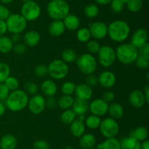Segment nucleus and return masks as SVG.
I'll return each mask as SVG.
<instances>
[{"instance_id":"54","label":"nucleus","mask_w":149,"mask_h":149,"mask_svg":"<svg viewBox=\"0 0 149 149\" xmlns=\"http://www.w3.org/2000/svg\"><path fill=\"white\" fill-rule=\"evenodd\" d=\"M7 32V25L5 20H0V36L4 35V34Z\"/></svg>"},{"instance_id":"14","label":"nucleus","mask_w":149,"mask_h":149,"mask_svg":"<svg viewBox=\"0 0 149 149\" xmlns=\"http://www.w3.org/2000/svg\"><path fill=\"white\" fill-rule=\"evenodd\" d=\"M148 34L145 29L140 28L133 32L131 37L130 43L136 48H139L148 42Z\"/></svg>"},{"instance_id":"44","label":"nucleus","mask_w":149,"mask_h":149,"mask_svg":"<svg viewBox=\"0 0 149 149\" xmlns=\"http://www.w3.org/2000/svg\"><path fill=\"white\" fill-rule=\"evenodd\" d=\"M111 8L115 13H120L124 9L125 4L121 0H112L111 1Z\"/></svg>"},{"instance_id":"57","label":"nucleus","mask_w":149,"mask_h":149,"mask_svg":"<svg viewBox=\"0 0 149 149\" xmlns=\"http://www.w3.org/2000/svg\"><path fill=\"white\" fill-rule=\"evenodd\" d=\"M141 149H149V141L148 139L141 143Z\"/></svg>"},{"instance_id":"22","label":"nucleus","mask_w":149,"mask_h":149,"mask_svg":"<svg viewBox=\"0 0 149 149\" xmlns=\"http://www.w3.org/2000/svg\"><path fill=\"white\" fill-rule=\"evenodd\" d=\"M72 110L77 115H84L89 110V102L86 100L77 98L74 99L72 105Z\"/></svg>"},{"instance_id":"30","label":"nucleus","mask_w":149,"mask_h":149,"mask_svg":"<svg viewBox=\"0 0 149 149\" xmlns=\"http://www.w3.org/2000/svg\"><path fill=\"white\" fill-rule=\"evenodd\" d=\"M98 149H121L120 142L119 140L113 138H108L97 145Z\"/></svg>"},{"instance_id":"8","label":"nucleus","mask_w":149,"mask_h":149,"mask_svg":"<svg viewBox=\"0 0 149 149\" xmlns=\"http://www.w3.org/2000/svg\"><path fill=\"white\" fill-rule=\"evenodd\" d=\"M97 60L103 67L107 68L111 67L116 60V51L109 45L100 46V50L97 52Z\"/></svg>"},{"instance_id":"5","label":"nucleus","mask_w":149,"mask_h":149,"mask_svg":"<svg viewBox=\"0 0 149 149\" xmlns=\"http://www.w3.org/2000/svg\"><path fill=\"white\" fill-rule=\"evenodd\" d=\"M76 61L79 71L87 75L93 74L97 69V60L91 53L81 54Z\"/></svg>"},{"instance_id":"49","label":"nucleus","mask_w":149,"mask_h":149,"mask_svg":"<svg viewBox=\"0 0 149 149\" xmlns=\"http://www.w3.org/2000/svg\"><path fill=\"white\" fill-rule=\"evenodd\" d=\"M13 51H14L15 53L17 54V55H22L26 51V45L23 43H16L15 45H13Z\"/></svg>"},{"instance_id":"45","label":"nucleus","mask_w":149,"mask_h":149,"mask_svg":"<svg viewBox=\"0 0 149 149\" xmlns=\"http://www.w3.org/2000/svg\"><path fill=\"white\" fill-rule=\"evenodd\" d=\"M34 73L39 77H45L48 74L47 66L45 64H39L34 68Z\"/></svg>"},{"instance_id":"18","label":"nucleus","mask_w":149,"mask_h":149,"mask_svg":"<svg viewBox=\"0 0 149 149\" xmlns=\"http://www.w3.org/2000/svg\"><path fill=\"white\" fill-rule=\"evenodd\" d=\"M57 90L58 87L54 80H46L42 82L41 85V91L42 93L47 97L55 96L57 93Z\"/></svg>"},{"instance_id":"20","label":"nucleus","mask_w":149,"mask_h":149,"mask_svg":"<svg viewBox=\"0 0 149 149\" xmlns=\"http://www.w3.org/2000/svg\"><path fill=\"white\" fill-rule=\"evenodd\" d=\"M65 30L63 20H54L48 27L49 34L52 37H60L64 33Z\"/></svg>"},{"instance_id":"35","label":"nucleus","mask_w":149,"mask_h":149,"mask_svg":"<svg viewBox=\"0 0 149 149\" xmlns=\"http://www.w3.org/2000/svg\"><path fill=\"white\" fill-rule=\"evenodd\" d=\"M77 38L79 42H82V43H85V42H87L89 40H90L91 34H90L88 28L83 27L78 29L77 33Z\"/></svg>"},{"instance_id":"42","label":"nucleus","mask_w":149,"mask_h":149,"mask_svg":"<svg viewBox=\"0 0 149 149\" xmlns=\"http://www.w3.org/2000/svg\"><path fill=\"white\" fill-rule=\"evenodd\" d=\"M87 48L91 54L97 53L100 48V45L95 39H90L87 42Z\"/></svg>"},{"instance_id":"26","label":"nucleus","mask_w":149,"mask_h":149,"mask_svg":"<svg viewBox=\"0 0 149 149\" xmlns=\"http://www.w3.org/2000/svg\"><path fill=\"white\" fill-rule=\"evenodd\" d=\"M80 146L83 149H90L96 145V138L93 134H84L79 140Z\"/></svg>"},{"instance_id":"63","label":"nucleus","mask_w":149,"mask_h":149,"mask_svg":"<svg viewBox=\"0 0 149 149\" xmlns=\"http://www.w3.org/2000/svg\"><path fill=\"white\" fill-rule=\"evenodd\" d=\"M23 1V3L25 2H28V1H33V0H22Z\"/></svg>"},{"instance_id":"58","label":"nucleus","mask_w":149,"mask_h":149,"mask_svg":"<svg viewBox=\"0 0 149 149\" xmlns=\"http://www.w3.org/2000/svg\"><path fill=\"white\" fill-rule=\"evenodd\" d=\"M6 111V105L0 101V117L2 116Z\"/></svg>"},{"instance_id":"25","label":"nucleus","mask_w":149,"mask_h":149,"mask_svg":"<svg viewBox=\"0 0 149 149\" xmlns=\"http://www.w3.org/2000/svg\"><path fill=\"white\" fill-rule=\"evenodd\" d=\"M108 112L110 115L111 118L115 120L119 119V118H122L124 115V108L122 105L118 102H111L109 105Z\"/></svg>"},{"instance_id":"53","label":"nucleus","mask_w":149,"mask_h":149,"mask_svg":"<svg viewBox=\"0 0 149 149\" xmlns=\"http://www.w3.org/2000/svg\"><path fill=\"white\" fill-rule=\"evenodd\" d=\"M138 54H141V55H146L149 56V44L147 42L142 47L139 48L138 49Z\"/></svg>"},{"instance_id":"4","label":"nucleus","mask_w":149,"mask_h":149,"mask_svg":"<svg viewBox=\"0 0 149 149\" xmlns=\"http://www.w3.org/2000/svg\"><path fill=\"white\" fill-rule=\"evenodd\" d=\"M116 59L124 64L135 63L138 56V48L130 43H123L117 47L116 51Z\"/></svg>"},{"instance_id":"38","label":"nucleus","mask_w":149,"mask_h":149,"mask_svg":"<svg viewBox=\"0 0 149 149\" xmlns=\"http://www.w3.org/2000/svg\"><path fill=\"white\" fill-rule=\"evenodd\" d=\"M126 4L130 11L132 13H138L142 9L143 2V0H129Z\"/></svg>"},{"instance_id":"62","label":"nucleus","mask_w":149,"mask_h":149,"mask_svg":"<svg viewBox=\"0 0 149 149\" xmlns=\"http://www.w3.org/2000/svg\"><path fill=\"white\" fill-rule=\"evenodd\" d=\"M121 1H122V2H123L124 4H127V1H129V0H121Z\"/></svg>"},{"instance_id":"27","label":"nucleus","mask_w":149,"mask_h":149,"mask_svg":"<svg viewBox=\"0 0 149 149\" xmlns=\"http://www.w3.org/2000/svg\"><path fill=\"white\" fill-rule=\"evenodd\" d=\"M120 145L121 149H141V142L129 136L122 139Z\"/></svg>"},{"instance_id":"64","label":"nucleus","mask_w":149,"mask_h":149,"mask_svg":"<svg viewBox=\"0 0 149 149\" xmlns=\"http://www.w3.org/2000/svg\"><path fill=\"white\" fill-rule=\"evenodd\" d=\"M90 149H98V148H97V147H93V148H90Z\"/></svg>"},{"instance_id":"10","label":"nucleus","mask_w":149,"mask_h":149,"mask_svg":"<svg viewBox=\"0 0 149 149\" xmlns=\"http://www.w3.org/2000/svg\"><path fill=\"white\" fill-rule=\"evenodd\" d=\"M41 12V7L36 1L25 2L21 7V15L27 21H33L39 18Z\"/></svg>"},{"instance_id":"29","label":"nucleus","mask_w":149,"mask_h":149,"mask_svg":"<svg viewBox=\"0 0 149 149\" xmlns=\"http://www.w3.org/2000/svg\"><path fill=\"white\" fill-rule=\"evenodd\" d=\"M14 43L9 37L2 35L0 36V53H8L13 51Z\"/></svg>"},{"instance_id":"28","label":"nucleus","mask_w":149,"mask_h":149,"mask_svg":"<svg viewBox=\"0 0 149 149\" xmlns=\"http://www.w3.org/2000/svg\"><path fill=\"white\" fill-rule=\"evenodd\" d=\"M130 136L134 137L138 141L143 142L148 139V130L146 127H143V126H140V127H136L133 130H132Z\"/></svg>"},{"instance_id":"19","label":"nucleus","mask_w":149,"mask_h":149,"mask_svg":"<svg viewBox=\"0 0 149 149\" xmlns=\"http://www.w3.org/2000/svg\"><path fill=\"white\" fill-rule=\"evenodd\" d=\"M41 39L40 34L35 30H31L26 32L23 36L25 45L29 47H34L39 44Z\"/></svg>"},{"instance_id":"37","label":"nucleus","mask_w":149,"mask_h":149,"mask_svg":"<svg viewBox=\"0 0 149 149\" xmlns=\"http://www.w3.org/2000/svg\"><path fill=\"white\" fill-rule=\"evenodd\" d=\"M135 63L137 67L141 70L148 69L149 67V56L138 54Z\"/></svg>"},{"instance_id":"7","label":"nucleus","mask_w":149,"mask_h":149,"mask_svg":"<svg viewBox=\"0 0 149 149\" xmlns=\"http://www.w3.org/2000/svg\"><path fill=\"white\" fill-rule=\"evenodd\" d=\"M7 29L12 34H21L27 26V20L21 14H10L5 20Z\"/></svg>"},{"instance_id":"13","label":"nucleus","mask_w":149,"mask_h":149,"mask_svg":"<svg viewBox=\"0 0 149 149\" xmlns=\"http://www.w3.org/2000/svg\"><path fill=\"white\" fill-rule=\"evenodd\" d=\"M109 103L105 102L103 99H95L89 103V110L92 115L100 117L106 115L108 112Z\"/></svg>"},{"instance_id":"32","label":"nucleus","mask_w":149,"mask_h":149,"mask_svg":"<svg viewBox=\"0 0 149 149\" xmlns=\"http://www.w3.org/2000/svg\"><path fill=\"white\" fill-rule=\"evenodd\" d=\"M77 52L71 48H67L62 52V60L66 64L74 62L77 61Z\"/></svg>"},{"instance_id":"6","label":"nucleus","mask_w":149,"mask_h":149,"mask_svg":"<svg viewBox=\"0 0 149 149\" xmlns=\"http://www.w3.org/2000/svg\"><path fill=\"white\" fill-rule=\"evenodd\" d=\"M48 74L54 80H61L68 75L69 69L68 64L62 59H55L47 66Z\"/></svg>"},{"instance_id":"2","label":"nucleus","mask_w":149,"mask_h":149,"mask_svg":"<svg viewBox=\"0 0 149 149\" xmlns=\"http://www.w3.org/2000/svg\"><path fill=\"white\" fill-rule=\"evenodd\" d=\"M29 96L25 91L17 90L10 91L5 100V105L13 112H19L28 106Z\"/></svg>"},{"instance_id":"23","label":"nucleus","mask_w":149,"mask_h":149,"mask_svg":"<svg viewBox=\"0 0 149 149\" xmlns=\"http://www.w3.org/2000/svg\"><path fill=\"white\" fill-rule=\"evenodd\" d=\"M16 147H17V139L13 134H5L0 139L1 149H15Z\"/></svg>"},{"instance_id":"16","label":"nucleus","mask_w":149,"mask_h":149,"mask_svg":"<svg viewBox=\"0 0 149 149\" xmlns=\"http://www.w3.org/2000/svg\"><path fill=\"white\" fill-rule=\"evenodd\" d=\"M129 102L132 106L136 108H142L145 104H146L143 92L138 89L130 92L129 95Z\"/></svg>"},{"instance_id":"56","label":"nucleus","mask_w":149,"mask_h":149,"mask_svg":"<svg viewBox=\"0 0 149 149\" xmlns=\"http://www.w3.org/2000/svg\"><path fill=\"white\" fill-rule=\"evenodd\" d=\"M143 94L145 96L146 102V104L149 103V86H146L143 89Z\"/></svg>"},{"instance_id":"41","label":"nucleus","mask_w":149,"mask_h":149,"mask_svg":"<svg viewBox=\"0 0 149 149\" xmlns=\"http://www.w3.org/2000/svg\"><path fill=\"white\" fill-rule=\"evenodd\" d=\"M76 84L74 82L66 81L61 86V91L62 93L65 95H71L73 94L75 91Z\"/></svg>"},{"instance_id":"47","label":"nucleus","mask_w":149,"mask_h":149,"mask_svg":"<svg viewBox=\"0 0 149 149\" xmlns=\"http://www.w3.org/2000/svg\"><path fill=\"white\" fill-rule=\"evenodd\" d=\"M87 86H89L90 87L93 88L95 87L97 85L98 83V79H97V76L94 75L93 74H88L86 77V80H85V83Z\"/></svg>"},{"instance_id":"36","label":"nucleus","mask_w":149,"mask_h":149,"mask_svg":"<svg viewBox=\"0 0 149 149\" xmlns=\"http://www.w3.org/2000/svg\"><path fill=\"white\" fill-rule=\"evenodd\" d=\"M84 14L89 18H94L98 15L99 9L95 4H89L84 7Z\"/></svg>"},{"instance_id":"39","label":"nucleus","mask_w":149,"mask_h":149,"mask_svg":"<svg viewBox=\"0 0 149 149\" xmlns=\"http://www.w3.org/2000/svg\"><path fill=\"white\" fill-rule=\"evenodd\" d=\"M10 74V66L4 62H0V83H4Z\"/></svg>"},{"instance_id":"31","label":"nucleus","mask_w":149,"mask_h":149,"mask_svg":"<svg viewBox=\"0 0 149 149\" xmlns=\"http://www.w3.org/2000/svg\"><path fill=\"white\" fill-rule=\"evenodd\" d=\"M74 98L71 95H65L60 96L59 99L57 100L58 105L59 108H61L63 110H68L72 107L74 104Z\"/></svg>"},{"instance_id":"9","label":"nucleus","mask_w":149,"mask_h":149,"mask_svg":"<svg viewBox=\"0 0 149 149\" xmlns=\"http://www.w3.org/2000/svg\"><path fill=\"white\" fill-rule=\"evenodd\" d=\"M99 129L102 135L106 138H113L119 133V125L116 120L108 117L101 121Z\"/></svg>"},{"instance_id":"50","label":"nucleus","mask_w":149,"mask_h":149,"mask_svg":"<svg viewBox=\"0 0 149 149\" xmlns=\"http://www.w3.org/2000/svg\"><path fill=\"white\" fill-rule=\"evenodd\" d=\"M10 15V13L9 9L4 4H0V20H6Z\"/></svg>"},{"instance_id":"1","label":"nucleus","mask_w":149,"mask_h":149,"mask_svg":"<svg viewBox=\"0 0 149 149\" xmlns=\"http://www.w3.org/2000/svg\"><path fill=\"white\" fill-rule=\"evenodd\" d=\"M130 34V27L125 20H113L108 26V35L114 42H124L127 39Z\"/></svg>"},{"instance_id":"11","label":"nucleus","mask_w":149,"mask_h":149,"mask_svg":"<svg viewBox=\"0 0 149 149\" xmlns=\"http://www.w3.org/2000/svg\"><path fill=\"white\" fill-rule=\"evenodd\" d=\"M28 107L31 112L35 115L40 114L45 110L46 108L45 105V99L42 95L36 94L33 95L31 98L29 99Z\"/></svg>"},{"instance_id":"12","label":"nucleus","mask_w":149,"mask_h":149,"mask_svg":"<svg viewBox=\"0 0 149 149\" xmlns=\"http://www.w3.org/2000/svg\"><path fill=\"white\" fill-rule=\"evenodd\" d=\"M91 37L95 39H102L108 35V26L102 21H95L89 26Z\"/></svg>"},{"instance_id":"43","label":"nucleus","mask_w":149,"mask_h":149,"mask_svg":"<svg viewBox=\"0 0 149 149\" xmlns=\"http://www.w3.org/2000/svg\"><path fill=\"white\" fill-rule=\"evenodd\" d=\"M24 88L25 91L31 95L36 94L38 93V91H39V88H38L37 85L32 81H29L26 83Z\"/></svg>"},{"instance_id":"48","label":"nucleus","mask_w":149,"mask_h":149,"mask_svg":"<svg viewBox=\"0 0 149 149\" xmlns=\"http://www.w3.org/2000/svg\"><path fill=\"white\" fill-rule=\"evenodd\" d=\"M33 149H49V144L44 140H38L33 143Z\"/></svg>"},{"instance_id":"59","label":"nucleus","mask_w":149,"mask_h":149,"mask_svg":"<svg viewBox=\"0 0 149 149\" xmlns=\"http://www.w3.org/2000/svg\"><path fill=\"white\" fill-rule=\"evenodd\" d=\"M96 3L100 5H106V4H109L112 0H95Z\"/></svg>"},{"instance_id":"61","label":"nucleus","mask_w":149,"mask_h":149,"mask_svg":"<svg viewBox=\"0 0 149 149\" xmlns=\"http://www.w3.org/2000/svg\"><path fill=\"white\" fill-rule=\"evenodd\" d=\"M64 149H74V148L72 147V146H71V145H68V146H66V147Z\"/></svg>"},{"instance_id":"52","label":"nucleus","mask_w":149,"mask_h":149,"mask_svg":"<svg viewBox=\"0 0 149 149\" xmlns=\"http://www.w3.org/2000/svg\"><path fill=\"white\" fill-rule=\"evenodd\" d=\"M102 99L106 102L107 103L109 102H112L115 99V94L113 91H107L104 93V94L103 95V98Z\"/></svg>"},{"instance_id":"21","label":"nucleus","mask_w":149,"mask_h":149,"mask_svg":"<svg viewBox=\"0 0 149 149\" xmlns=\"http://www.w3.org/2000/svg\"><path fill=\"white\" fill-rule=\"evenodd\" d=\"M85 127L84 121L75 119L70 124V131L74 137H81L85 132Z\"/></svg>"},{"instance_id":"15","label":"nucleus","mask_w":149,"mask_h":149,"mask_svg":"<svg viewBox=\"0 0 149 149\" xmlns=\"http://www.w3.org/2000/svg\"><path fill=\"white\" fill-rule=\"evenodd\" d=\"M97 79L99 84L106 89L113 87L116 82V77L114 73L109 70L102 72L97 77Z\"/></svg>"},{"instance_id":"34","label":"nucleus","mask_w":149,"mask_h":149,"mask_svg":"<svg viewBox=\"0 0 149 149\" xmlns=\"http://www.w3.org/2000/svg\"><path fill=\"white\" fill-rule=\"evenodd\" d=\"M77 115L71 109L64 110L61 115V121L64 124H71L76 119Z\"/></svg>"},{"instance_id":"40","label":"nucleus","mask_w":149,"mask_h":149,"mask_svg":"<svg viewBox=\"0 0 149 149\" xmlns=\"http://www.w3.org/2000/svg\"><path fill=\"white\" fill-rule=\"evenodd\" d=\"M4 83L6 85V86L8 88V89L10 91H13L18 89L19 81L15 77L10 75L7 79H6L5 81L4 82Z\"/></svg>"},{"instance_id":"3","label":"nucleus","mask_w":149,"mask_h":149,"mask_svg":"<svg viewBox=\"0 0 149 149\" xmlns=\"http://www.w3.org/2000/svg\"><path fill=\"white\" fill-rule=\"evenodd\" d=\"M47 12L53 20H63L69 14L70 7L65 0H51L47 6Z\"/></svg>"},{"instance_id":"24","label":"nucleus","mask_w":149,"mask_h":149,"mask_svg":"<svg viewBox=\"0 0 149 149\" xmlns=\"http://www.w3.org/2000/svg\"><path fill=\"white\" fill-rule=\"evenodd\" d=\"M65 29L70 31H75L79 29L80 26V20L76 15L68 14L63 20Z\"/></svg>"},{"instance_id":"46","label":"nucleus","mask_w":149,"mask_h":149,"mask_svg":"<svg viewBox=\"0 0 149 149\" xmlns=\"http://www.w3.org/2000/svg\"><path fill=\"white\" fill-rule=\"evenodd\" d=\"M10 93V91L6 86V85L4 83H0V101L1 102L5 101Z\"/></svg>"},{"instance_id":"60","label":"nucleus","mask_w":149,"mask_h":149,"mask_svg":"<svg viewBox=\"0 0 149 149\" xmlns=\"http://www.w3.org/2000/svg\"><path fill=\"white\" fill-rule=\"evenodd\" d=\"M13 1H14V0H0V1H1L3 4H10V3L13 2Z\"/></svg>"},{"instance_id":"17","label":"nucleus","mask_w":149,"mask_h":149,"mask_svg":"<svg viewBox=\"0 0 149 149\" xmlns=\"http://www.w3.org/2000/svg\"><path fill=\"white\" fill-rule=\"evenodd\" d=\"M74 93L78 99L88 101L93 96V89L87 86L86 83H80V84L76 85Z\"/></svg>"},{"instance_id":"33","label":"nucleus","mask_w":149,"mask_h":149,"mask_svg":"<svg viewBox=\"0 0 149 149\" xmlns=\"http://www.w3.org/2000/svg\"><path fill=\"white\" fill-rule=\"evenodd\" d=\"M84 121H85L84 124L86 127H88L90 129H96L100 127L101 119L100 117L97 116V115H90L84 119Z\"/></svg>"},{"instance_id":"55","label":"nucleus","mask_w":149,"mask_h":149,"mask_svg":"<svg viewBox=\"0 0 149 149\" xmlns=\"http://www.w3.org/2000/svg\"><path fill=\"white\" fill-rule=\"evenodd\" d=\"M13 41V43H18L20 42V39H21V37H20V34H13L12 35V37L10 38Z\"/></svg>"},{"instance_id":"51","label":"nucleus","mask_w":149,"mask_h":149,"mask_svg":"<svg viewBox=\"0 0 149 149\" xmlns=\"http://www.w3.org/2000/svg\"><path fill=\"white\" fill-rule=\"evenodd\" d=\"M45 105H46L47 108H48L49 109L53 110L57 107L58 102L54 96H49L47 97V99H45Z\"/></svg>"}]
</instances>
